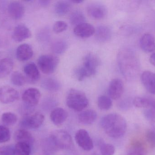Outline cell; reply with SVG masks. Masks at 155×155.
Listing matches in <instances>:
<instances>
[{
    "label": "cell",
    "instance_id": "cell-1",
    "mask_svg": "<svg viewBox=\"0 0 155 155\" xmlns=\"http://www.w3.org/2000/svg\"><path fill=\"white\" fill-rule=\"evenodd\" d=\"M117 62L120 72L126 79L134 80L138 76L140 62L134 50L129 48L122 49L118 53Z\"/></svg>",
    "mask_w": 155,
    "mask_h": 155
},
{
    "label": "cell",
    "instance_id": "cell-2",
    "mask_svg": "<svg viewBox=\"0 0 155 155\" xmlns=\"http://www.w3.org/2000/svg\"><path fill=\"white\" fill-rule=\"evenodd\" d=\"M101 125L108 136L115 139L123 137L127 129L125 119L117 113H111L104 116L101 119Z\"/></svg>",
    "mask_w": 155,
    "mask_h": 155
},
{
    "label": "cell",
    "instance_id": "cell-3",
    "mask_svg": "<svg viewBox=\"0 0 155 155\" xmlns=\"http://www.w3.org/2000/svg\"><path fill=\"white\" fill-rule=\"evenodd\" d=\"M99 65V60L97 56L89 53L85 56L82 66L78 67L75 71L76 78L79 81L84 78L94 76L97 71Z\"/></svg>",
    "mask_w": 155,
    "mask_h": 155
},
{
    "label": "cell",
    "instance_id": "cell-4",
    "mask_svg": "<svg viewBox=\"0 0 155 155\" xmlns=\"http://www.w3.org/2000/svg\"><path fill=\"white\" fill-rule=\"evenodd\" d=\"M66 104L72 110L80 112L87 107L88 100L84 93L76 89H72L68 93L66 98Z\"/></svg>",
    "mask_w": 155,
    "mask_h": 155
},
{
    "label": "cell",
    "instance_id": "cell-5",
    "mask_svg": "<svg viewBox=\"0 0 155 155\" xmlns=\"http://www.w3.org/2000/svg\"><path fill=\"white\" fill-rule=\"evenodd\" d=\"M50 137L54 146L60 149H71L73 146L71 136L64 130L53 131L51 133Z\"/></svg>",
    "mask_w": 155,
    "mask_h": 155
},
{
    "label": "cell",
    "instance_id": "cell-6",
    "mask_svg": "<svg viewBox=\"0 0 155 155\" xmlns=\"http://www.w3.org/2000/svg\"><path fill=\"white\" fill-rule=\"evenodd\" d=\"M58 57L51 55L41 56L38 60V65L40 70L45 74L53 73L59 64Z\"/></svg>",
    "mask_w": 155,
    "mask_h": 155
},
{
    "label": "cell",
    "instance_id": "cell-7",
    "mask_svg": "<svg viewBox=\"0 0 155 155\" xmlns=\"http://www.w3.org/2000/svg\"><path fill=\"white\" fill-rule=\"evenodd\" d=\"M44 120V116L41 113L37 112L25 116L20 122V126L22 129L25 130L37 129L42 125Z\"/></svg>",
    "mask_w": 155,
    "mask_h": 155
},
{
    "label": "cell",
    "instance_id": "cell-8",
    "mask_svg": "<svg viewBox=\"0 0 155 155\" xmlns=\"http://www.w3.org/2000/svg\"><path fill=\"white\" fill-rule=\"evenodd\" d=\"M76 143L84 151H89L94 148V143L87 131L80 129L76 132L75 136Z\"/></svg>",
    "mask_w": 155,
    "mask_h": 155
},
{
    "label": "cell",
    "instance_id": "cell-9",
    "mask_svg": "<svg viewBox=\"0 0 155 155\" xmlns=\"http://www.w3.org/2000/svg\"><path fill=\"white\" fill-rule=\"evenodd\" d=\"M19 98V93L14 88L9 86H4L0 88V102L2 103H12Z\"/></svg>",
    "mask_w": 155,
    "mask_h": 155
},
{
    "label": "cell",
    "instance_id": "cell-10",
    "mask_svg": "<svg viewBox=\"0 0 155 155\" xmlns=\"http://www.w3.org/2000/svg\"><path fill=\"white\" fill-rule=\"evenodd\" d=\"M41 96V93L38 89L30 88L24 92L22 99L26 106L32 107L38 104Z\"/></svg>",
    "mask_w": 155,
    "mask_h": 155
},
{
    "label": "cell",
    "instance_id": "cell-11",
    "mask_svg": "<svg viewBox=\"0 0 155 155\" xmlns=\"http://www.w3.org/2000/svg\"><path fill=\"white\" fill-rule=\"evenodd\" d=\"M124 91V83L121 79L115 78L111 81L108 90V95L111 99L118 100L121 98Z\"/></svg>",
    "mask_w": 155,
    "mask_h": 155
},
{
    "label": "cell",
    "instance_id": "cell-12",
    "mask_svg": "<svg viewBox=\"0 0 155 155\" xmlns=\"http://www.w3.org/2000/svg\"><path fill=\"white\" fill-rule=\"evenodd\" d=\"M89 16L95 19H101L106 15V9L103 5L97 3L89 4L87 7Z\"/></svg>",
    "mask_w": 155,
    "mask_h": 155
},
{
    "label": "cell",
    "instance_id": "cell-13",
    "mask_svg": "<svg viewBox=\"0 0 155 155\" xmlns=\"http://www.w3.org/2000/svg\"><path fill=\"white\" fill-rule=\"evenodd\" d=\"M26 81L30 83H35L39 81L41 74L37 66L34 63L31 62L26 64L24 67Z\"/></svg>",
    "mask_w": 155,
    "mask_h": 155
},
{
    "label": "cell",
    "instance_id": "cell-14",
    "mask_svg": "<svg viewBox=\"0 0 155 155\" xmlns=\"http://www.w3.org/2000/svg\"><path fill=\"white\" fill-rule=\"evenodd\" d=\"M31 36L30 29L24 25H18L15 26L13 32V40L16 42H21Z\"/></svg>",
    "mask_w": 155,
    "mask_h": 155
},
{
    "label": "cell",
    "instance_id": "cell-15",
    "mask_svg": "<svg viewBox=\"0 0 155 155\" xmlns=\"http://www.w3.org/2000/svg\"><path fill=\"white\" fill-rule=\"evenodd\" d=\"M7 11L9 15L13 19L19 20L25 13V7L21 2L17 1H13L8 5Z\"/></svg>",
    "mask_w": 155,
    "mask_h": 155
},
{
    "label": "cell",
    "instance_id": "cell-16",
    "mask_svg": "<svg viewBox=\"0 0 155 155\" xmlns=\"http://www.w3.org/2000/svg\"><path fill=\"white\" fill-rule=\"evenodd\" d=\"M74 32L78 37L87 38L95 33V28L92 25L85 22L75 26Z\"/></svg>",
    "mask_w": 155,
    "mask_h": 155
},
{
    "label": "cell",
    "instance_id": "cell-17",
    "mask_svg": "<svg viewBox=\"0 0 155 155\" xmlns=\"http://www.w3.org/2000/svg\"><path fill=\"white\" fill-rule=\"evenodd\" d=\"M141 81L149 93L155 95V73L150 71L143 72L141 76Z\"/></svg>",
    "mask_w": 155,
    "mask_h": 155
},
{
    "label": "cell",
    "instance_id": "cell-18",
    "mask_svg": "<svg viewBox=\"0 0 155 155\" xmlns=\"http://www.w3.org/2000/svg\"><path fill=\"white\" fill-rule=\"evenodd\" d=\"M33 54L32 48L31 45L27 44L21 45L16 49V58L21 62H25L30 60L32 58Z\"/></svg>",
    "mask_w": 155,
    "mask_h": 155
},
{
    "label": "cell",
    "instance_id": "cell-19",
    "mask_svg": "<svg viewBox=\"0 0 155 155\" xmlns=\"http://www.w3.org/2000/svg\"><path fill=\"white\" fill-rule=\"evenodd\" d=\"M140 47L147 53H151L155 50L154 37L150 33H145L142 35L140 40Z\"/></svg>",
    "mask_w": 155,
    "mask_h": 155
},
{
    "label": "cell",
    "instance_id": "cell-20",
    "mask_svg": "<svg viewBox=\"0 0 155 155\" xmlns=\"http://www.w3.org/2000/svg\"><path fill=\"white\" fill-rule=\"evenodd\" d=\"M68 117V113L64 109L61 107L54 109L50 115L52 122L56 126L62 124Z\"/></svg>",
    "mask_w": 155,
    "mask_h": 155
},
{
    "label": "cell",
    "instance_id": "cell-21",
    "mask_svg": "<svg viewBox=\"0 0 155 155\" xmlns=\"http://www.w3.org/2000/svg\"><path fill=\"white\" fill-rule=\"evenodd\" d=\"M14 138L17 143H25L31 146L34 143V138L31 134L25 129H21L17 130L15 133Z\"/></svg>",
    "mask_w": 155,
    "mask_h": 155
},
{
    "label": "cell",
    "instance_id": "cell-22",
    "mask_svg": "<svg viewBox=\"0 0 155 155\" xmlns=\"http://www.w3.org/2000/svg\"><path fill=\"white\" fill-rule=\"evenodd\" d=\"M97 118V113L93 110H87L83 111L79 114L78 116L79 122L84 125L93 124Z\"/></svg>",
    "mask_w": 155,
    "mask_h": 155
},
{
    "label": "cell",
    "instance_id": "cell-23",
    "mask_svg": "<svg viewBox=\"0 0 155 155\" xmlns=\"http://www.w3.org/2000/svg\"><path fill=\"white\" fill-rule=\"evenodd\" d=\"M96 38L99 42H107L110 40L112 36L111 29L106 25H100L95 29Z\"/></svg>",
    "mask_w": 155,
    "mask_h": 155
},
{
    "label": "cell",
    "instance_id": "cell-24",
    "mask_svg": "<svg viewBox=\"0 0 155 155\" xmlns=\"http://www.w3.org/2000/svg\"><path fill=\"white\" fill-rule=\"evenodd\" d=\"M14 67L12 60L9 57H5L0 60V77H5L9 75Z\"/></svg>",
    "mask_w": 155,
    "mask_h": 155
},
{
    "label": "cell",
    "instance_id": "cell-25",
    "mask_svg": "<svg viewBox=\"0 0 155 155\" xmlns=\"http://www.w3.org/2000/svg\"><path fill=\"white\" fill-rule=\"evenodd\" d=\"M128 155H147V151L142 142L135 141L130 145Z\"/></svg>",
    "mask_w": 155,
    "mask_h": 155
},
{
    "label": "cell",
    "instance_id": "cell-26",
    "mask_svg": "<svg viewBox=\"0 0 155 155\" xmlns=\"http://www.w3.org/2000/svg\"><path fill=\"white\" fill-rule=\"evenodd\" d=\"M41 86L45 90L51 92L58 91L61 87L59 81L52 78H46L43 80Z\"/></svg>",
    "mask_w": 155,
    "mask_h": 155
},
{
    "label": "cell",
    "instance_id": "cell-27",
    "mask_svg": "<svg viewBox=\"0 0 155 155\" xmlns=\"http://www.w3.org/2000/svg\"><path fill=\"white\" fill-rule=\"evenodd\" d=\"M71 8L70 2L66 1H60L55 4L54 10L56 14L62 15L67 14Z\"/></svg>",
    "mask_w": 155,
    "mask_h": 155
},
{
    "label": "cell",
    "instance_id": "cell-28",
    "mask_svg": "<svg viewBox=\"0 0 155 155\" xmlns=\"http://www.w3.org/2000/svg\"><path fill=\"white\" fill-rule=\"evenodd\" d=\"M31 146L25 143H18L14 147L15 155H30Z\"/></svg>",
    "mask_w": 155,
    "mask_h": 155
},
{
    "label": "cell",
    "instance_id": "cell-29",
    "mask_svg": "<svg viewBox=\"0 0 155 155\" xmlns=\"http://www.w3.org/2000/svg\"><path fill=\"white\" fill-rule=\"evenodd\" d=\"M68 44L64 40H59L55 41L52 45V50L54 53L61 54L67 50Z\"/></svg>",
    "mask_w": 155,
    "mask_h": 155
},
{
    "label": "cell",
    "instance_id": "cell-30",
    "mask_svg": "<svg viewBox=\"0 0 155 155\" xmlns=\"http://www.w3.org/2000/svg\"><path fill=\"white\" fill-rule=\"evenodd\" d=\"M2 121L5 126L14 125L17 122V117L13 113L6 112L2 115Z\"/></svg>",
    "mask_w": 155,
    "mask_h": 155
},
{
    "label": "cell",
    "instance_id": "cell-31",
    "mask_svg": "<svg viewBox=\"0 0 155 155\" xmlns=\"http://www.w3.org/2000/svg\"><path fill=\"white\" fill-rule=\"evenodd\" d=\"M97 105L101 110H109L113 105V102L111 98L106 96H101L97 99Z\"/></svg>",
    "mask_w": 155,
    "mask_h": 155
},
{
    "label": "cell",
    "instance_id": "cell-32",
    "mask_svg": "<svg viewBox=\"0 0 155 155\" xmlns=\"http://www.w3.org/2000/svg\"><path fill=\"white\" fill-rule=\"evenodd\" d=\"M70 21L72 24L76 26L85 22L86 18L82 12L80 11H75L71 14Z\"/></svg>",
    "mask_w": 155,
    "mask_h": 155
},
{
    "label": "cell",
    "instance_id": "cell-33",
    "mask_svg": "<svg viewBox=\"0 0 155 155\" xmlns=\"http://www.w3.org/2000/svg\"><path fill=\"white\" fill-rule=\"evenodd\" d=\"M12 83L16 86H22L26 82L25 76L19 72H15L12 74L11 78Z\"/></svg>",
    "mask_w": 155,
    "mask_h": 155
},
{
    "label": "cell",
    "instance_id": "cell-34",
    "mask_svg": "<svg viewBox=\"0 0 155 155\" xmlns=\"http://www.w3.org/2000/svg\"><path fill=\"white\" fill-rule=\"evenodd\" d=\"M151 103V99L146 97H137L133 101V104L135 107L140 108H149Z\"/></svg>",
    "mask_w": 155,
    "mask_h": 155
},
{
    "label": "cell",
    "instance_id": "cell-35",
    "mask_svg": "<svg viewBox=\"0 0 155 155\" xmlns=\"http://www.w3.org/2000/svg\"><path fill=\"white\" fill-rule=\"evenodd\" d=\"M11 133L5 126L0 125V143H5L10 140Z\"/></svg>",
    "mask_w": 155,
    "mask_h": 155
},
{
    "label": "cell",
    "instance_id": "cell-36",
    "mask_svg": "<svg viewBox=\"0 0 155 155\" xmlns=\"http://www.w3.org/2000/svg\"><path fill=\"white\" fill-rule=\"evenodd\" d=\"M100 150L102 155H114L115 152L114 147L111 144H103Z\"/></svg>",
    "mask_w": 155,
    "mask_h": 155
},
{
    "label": "cell",
    "instance_id": "cell-37",
    "mask_svg": "<svg viewBox=\"0 0 155 155\" xmlns=\"http://www.w3.org/2000/svg\"><path fill=\"white\" fill-rule=\"evenodd\" d=\"M146 139L150 147L155 148V129H149L147 132Z\"/></svg>",
    "mask_w": 155,
    "mask_h": 155
},
{
    "label": "cell",
    "instance_id": "cell-38",
    "mask_svg": "<svg viewBox=\"0 0 155 155\" xmlns=\"http://www.w3.org/2000/svg\"><path fill=\"white\" fill-rule=\"evenodd\" d=\"M67 27H68L67 24L64 21H57L54 25V32L56 33H60L66 30Z\"/></svg>",
    "mask_w": 155,
    "mask_h": 155
},
{
    "label": "cell",
    "instance_id": "cell-39",
    "mask_svg": "<svg viewBox=\"0 0 155 155\" xmlns=\"http://www.w3.org/2000/svg\"><path fill=\"white\" fill-rule=\"evenodd\" d=\"M0 155H15L14 147L10 145L1 147Z\"/></svg>",
    "mask_w": 155,
    "mask_h": 155
},
{
    "label": "cell",
    "instance_id": "cell-40",
    "mask_svg": "<svg viewBox=\"0 0 155 155\" xmlns=\"http://www.w3.org/2000/svg\"><path fill=\"white\" fill-rule=\"evenodd\" d=\"M50 2H51V1H48V0H41L39 1L40 4L44 7H46L49 5Z\"/></svg>",
    "mask_w": 155,
    "mask_h": 155
},
{
    "label": "cell",
    "instance_id": "cell-41",
    "mask_svg": "<svg viewBox=\"0 0 155 155\" xmlns=\"http://www.w3.org/2000/svg\"><path fill=\"white\" fill-rule=\"evenodd\" d=\"M150 62L152 65L155 66V52L153 53L150 56Z\"/></svg>",
    "mask_w": 155,
    "mask_h": 155
},
{
    "label": "cell",
    "instance_id": "cell-42",
    "mask_svg": "<svg viewBox=\"0 0 155 155\" xmlns=\"http://www.w3.org/2000/svg\"><path fill=\"white\" fill-rule=\"evenodd\" d=\"M149 108L155 112V99H151V103Z\"/></svg>",
    "mask_w": 155,
    "mask_h": 155
},
{
    "label": "cell",
    "instance_id": "cell-43",
    "mask_svg": "<svg viewBox=\"0 0 155 155\" xmlns=\"http://www.w3.org/2000/svg\"><path fill=\"white\" fill-rule=\"evenodd\" d=\"M71 2H72L73 3H74L79 4L83 2L84 1L83 0H72Z\"/></svg>",
    "mask_w": 155,
    "mask_h": 155
}]
</instances>
